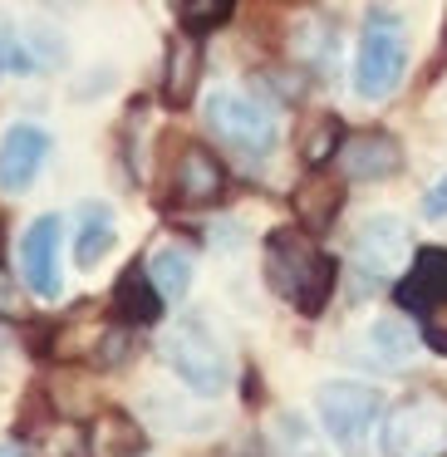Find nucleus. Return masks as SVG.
Returning a JSON list of instances; mask_svg holds the SVG:
<instances>
[{
    "label": "nucleus",
    "instance_id": "11",
    "mask_svg": "<svg viewBox=\"0 0 447 457\" xmlns=\"http://www.w3.org/2000/svg\"><path fill=\"white\" fill-rule=\"evenodd\" d=\"M339 168L359 182H384L403 168V148H398L393 133L384 129H368V133H349L339 143Z\"/></svg>",
    "mask_w": 447,
    "mask_h": 457
},
{
    "label": "nucleus",
    "instance_id": "14",
    "mask_svg": "<svg viewBox=\"0 0 447 457\" xmlns=\"http://www.w3.org/2000/svg\"><path fill=\"white\" fill-rule=\"evenodd\" d=\"M197 84H202V35L178 30L168 40V64H162V99L172 109H187L197 99Z\"/></svg>",
    "mask_w": 447,
    "mask_h": 457
},
{
    "label": "nucleus",
    "instance_id": "26",
    "mask_svg": "<svg viewBox=\"0 0 447 457\" xmlns=\"http://www.w3.org/2000/svg\"><path fill=\"white\" fill-rule=\"evenodd\" d=\"M21 310L25 305H21V290H15V276L0 266V320H15Z\"/></svg>",
    "mask_w": 447,
    "mask_h": 457
},
{
    "label": "nucleus",
    "instance_id": "2",
    "mask_svg": "<svg viewBox=\"0 0 447 457\" xmlns=\"http://www.w3.org/2000/svg\"><path fill=\"white\" fill-rule=\"evenodd\" d=\"M162 359H168L172 374L202 398H217L221 388H227V378H231L227 349H221V339L211 335L207 320H197V315H182L178 325L168 329V339H162Z\"/></svg>",
    "mask_w": 447,
    "mask_h": 457
},
{
    "label": "nucleus",
    "instance_id": "5",
    "mask_svg": "<svg viewBox=\"0 0 447 457\" xmlns=\"http://www.w3.org/2000/svg\"><path fill=\"white\" fill-rule=\"evenodd\" d=\"M207 129L217 143H227L231 153H241V158H266L270 148H276L280 129H276V113L266 109V104H251L241 99V94L231 89H217L207 99Z\"/></svg>",
    "mask_w": 447,
    "mask_h": 457
},
{
    "label": "nucleus",
    "instance_id": "15",
    "mask_svg": "<svg viewBox=\"0 0 447 457\" xmlns=\"http://www.w3.org/2000/svg\"><path fill=\"white\" fill-rule=\"evenodd\" d=\"M418 354V329L408 325L403 315H378L374 325L364 329V359L374 369H408Z\"/></svg>",
    "mask_w": 447,
    "mask_h": 457
},
{
    "label": "nucleus",
    "instance_id": "19",
    "mask_svg": "<svg viewBox=\"0 0 447 457\" xmlns=\"http://www.w3.org/2000/svg\"><path fill=\"white\" fill-rule=\"evenodd\" d=\"M109 251H113V217H109V207L89 202V207H84V227H79L74 261H79V266H99Z\"/></svg>",
    "mask_w": 447,
    "mask_h": 457
},
{
    "label": "nucleus",
    "instance_id": "17",
    "mask_svg": "<svg viewBox=\"0 0 447 457\" xmlns=\"http://www.w3.org/2000/svg\"><path fill=\"white\" fill-rule=\"evenodd\" d=\"M148 276H153V286H158L162 300H182L192 290V251L178 246V241L158 246L148 261Z\"/></svg>",
    "mask_w": 447,
    "mask_h": 457
},
{
    "label": "nucleus",
    "instance_id": "13",
    "mask_svg": "<svg viewBox=\"0 0 447 457\" xmlns=\"http://www.w3.org/2000/svg\"><path fill=\"white\" fill-rule=\"evenodd\" d=\"M290 207H295V227L305 231V237H319V231H329V221L339 217V207H344V182L329 178L325 168H310L305 178H300Z\"/></svg>",
    "mask_w": 447,
    "mask_h": 457
},
{
    "label": "nucleus",
    "instance_id": "9",
    "mask_svg": "<svg viewBox=\"0 0 447 457\" xmlns=\"http://www.w3.org/2000/svg\"><path fill=\"white\" fill-rule=\"evenodd\" d=\"M60 246H64V221L60 217H35L30 231H25V241H21L25 286H30L35 295H45V300H54V295H60V286H64Z\"/></svg>",
    "mask_w": 447,
    "mask_h": 457
},
{
    "label": "nucleus",
    "instance_id": "6",
    "mask_svg": "<svg viewBox=\"0 0 447 457\" xmlns=\"http://www.w3.org/2000/svg\"><path fill=\"white\" fill-rule=\"evenodd\" d=\"M315 408H319V423L329 428V437H335L344 453H359V447L374 437L378 418H384V398H378V388L349 384V378L319 388Z\"/></svg>",
    "mask_w": 447,
    "mask_h": 457
},
{
    "label": "nucleus",
    "instance_id": "21",
    "mask_svg": "<svg viewBox=\"0 0 447 457\" xmlns=\"http://www.w3.org/2000/svg\"><path fill=\"white\" fill-rule=\"evenodd\" d=\"M339 143H344V123H339L335 113H315L310 129H305V138H300V158H305V168H325V162L339 153Z\"/></svg>",
    "mask_w": 447,
    "mask_h": 457
},
{
    "label": "nucleus",
    "instance_id": "27",
    "mask_svg": "<svg viewBox=\"0 0 447 457\" xmlns=\"http://www.w3.org/2000/svg\"><path fill=\"white\" fill-rule=\"evenodd\" d=\"M423 212H427V217H447V172L433 182V192L423 197Z\"/></svg>",
    "mask_w": 447,
    "mask_h": 457
},
{
    "label": "nucleus",
    "instance_id": "24",
    "mask_svg": "<svg viewBox=\"0 0 447 457\" xmlns=\"http://www.w3.org/2000/svg\"><path fill=\"white\" fill-rule=\"evenodd\" d=\"M133 349H138L133 325H113V329H103V335L94 339V364H99V369H113V364H123Z\"/></svg>",
    "mask_w": 447,
    "mask_h": 457
},
{
    "label": "nucleus",
    "instance_id": "1",
    "mask_svg": "<svg viewBox=\"0 0 447 457\" xmlns=\"http://www.w3.org/2000/svg\"><path fill=\"white\" fill-rule=\"evenodd\" d=\"M266 280L286 305H295L300 315L315 320L329 305V295H335V261L300 227L295 231L280 227L266 237Z\"/></svg>",
    "mask_w": 447,
    "mask_h": 457
},
{
    "label": "nucleus",
    "instance_id": "29",
    "mask_svg": "<svg viewBox=\"0 0 447 457\" xmlns=\"http://www.w3.org/2000/svg\"><path fill=\"white\" fill-rule=\"evenodd\" d=\"M0 364H5V339H0Z\"/></svg>",
    "mask_w": 447,
    "mask_h": 457
},
{
    "label": "nucleus",
    "instance_id": "4",
    "mask_svg": "<svg viewBox=\"0 0 447 457\" xmlns=\"http://www.w3.org/2000/svg\"><path fill=\"white\" fill-rule=\"evenodd\" d=\"M398 305L418 320L423 339L447 354V251L427 246L408 261V270L398 276Z\"/></svg>",
    "mask_w": 447,
    "mask_h": 457
},
{
    "label": "nucleus",
    "instance_id": "3",
    "mask_svg": "<svg viewBox=\"0 0 447 457\" xmlns=\"http://www.w3.org/2000/svg\"><path fill=\"white\" fill-rule=\"evenodd\" d=\"M403 64H408V35L403 21L393 11H368L364 35H359V60H354V94L359 99H388L403 84Z\"/></svg>",
    "mask_w": 447,
    "mask_h": 457
},
{
    "label": "nucleus",
    "instance_id": "12",
    "mask_svg": "<svg viewBox=\"0 0 447 457\" xmlns=\"http://www.w3.org/2000/svg\"><path fill=\"white\" fill-rule=\"evenodd\" d=\"M221 192H227V168L217 162V153L202 143L182 148L178 168H172V197L182 207H211V202H221Z\"/></svg>",
    "mask_w": 447,
    "mask_h": 457
},
{
    "label": "nucleus",
    "instance_id": "22",
    "mask_svg": "<svg viewBox=\"0 0 447 457\" xmlns=\"http://www.w3.org/2000/svg\"><path fill=\"white\" fill-rule=\"evenodd\" d=\"M231 11H236V0H178V21L192 35H207L217 25H227Z\"/></svg>",
    "mask_w": 447,
    "mask_h": 457
},
{
    "label": "nucleus",
    "instance_id": "8",
    "mask_svg": "<svg viewBox=\"0 0 447 457\" xmlns=\"http://www.w3.org/2000/svg\"><path fill=\"white\" fill-rule=\"evenodd\" d=\"M408 256H413V237H408V221L393 217V212H378L364 227L354 231V266L364 270L368 280H393L408 270Z\"/></svg>",
    "mask_w": 447,
    "mask_h": 457
},
{
    "label": "nucleus",
    "instance_id": "16",
    "mask_svg": "<svg viewBox=\"0 0 447 457\" xmlns=\"http://www.w3.org/2000/svg\"><path fill=\"white\" fill-rule=\"evenodd\" d=\"M113 315H119V325H153L162 315V295L153 286L148 266H128L119 276V286H113Z\"/></svg>",
    "mask_w": 447,
    "mask_h": 457
},
{
    "label": "nucleus",
    "instance_id": "10",
    "mask_svg": "<svg viewBox=\"0 0 447 457\" xmlns=\"http://www.w3.org/2000/svg\"><path fill=\"white\" fill-rule=\"evenodd\" d=\"M45 162H50V133L35 129V123L5 129V138H0V187L25 192L35 178H40Z\"/></svg>",
    "mask_w": 447,
    "mask_h": 457
},
{
    "label": "nucleus",
    "instance_id": "25",
    "mask_svg": "<svg viewBox=\"0 0 447 457\" xmlns=\"http://www.w3.org/2000/svg\"><path fill=\"white\" fill-rule=\"evenodd\" d=\"M11 64H21V70H35V60L25 54V45L15 40V30L5 21H0V74L11 70Z\"/></svg>",
    "mask_w": 447,
    "mask_h": 457
},
{
    "label": "nucleus",
    "instance_id": "23",
    "mask_svg": "<svg viewBox=\"0 0 447 457\" xmlns=\"http://www.w3.org/2000/svg\"><path fill=\"white\" fill-rule=\"evenodd\" d=\"M280 447H286V457H329V443L300 413L280 418Z\"/></svg>",
    "mask_w": 447,
    "mask_h": 457
},
{
    "label": "nucleus",
    "instance_id": "28",
    "mask_svg": "<svg viewBox=\"0 0 447 457\" xmlns=\"http://www.w3.org/2000/svg\"><path fill=\"white\" fill-rule=\"evenodd\" d=\"M0 457H25V447H15V443H0Z\"/></svg>",
    "mask_w": 447,
    "mask_h": 457
},
{
    "label": "nucleus",
    "instance_id": "20",
    "mask_svg": "<svg viewBox=\"0 0 447 457\" xmlns=\"http://www.w3.org/2000/svg\"><path fill=\"white\" fill-rule=\"evenodd\" d=\"M290 54L305 64H325L335 54V35H329V25L315 11L295 15V25H290Z\"/></svg>",
    "mask_w": 447,
    "mask_h": 457
},
{
    "label": "nucleus",
    "instance_id": "7",
    "mask_svg": "<svg viewBox=\"0 0 447 457\" xmlns=\"http://www.w3.org/2000/svg\"><path fill=\"white\" fill-rule=\"evenodd\" d=\"M388 457H443L447 447V403L433 394H413L384 423Z\"/></svg>",
    "mask_w": 447,
    "mask_h": 457
},
{
    "label": "nucleus",
    "instance_id": "18",
    "mask_svg": "<svg viewBox=\"0 0 447 457\" xmlns=\"http://www.w3.org/2000/svg\"><path fill=\"white\" fill-rule=\"evenodd\" d=\"M143 447V433L128 413H103L89 433V453L94 457H133Z\"/></svg>",
    "mask_w": 447,
    "mask_h": 457
}]
</instances>
